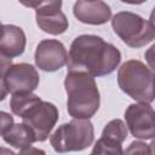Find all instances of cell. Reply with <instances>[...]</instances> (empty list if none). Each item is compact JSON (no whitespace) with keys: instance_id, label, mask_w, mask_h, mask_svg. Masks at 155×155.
<instances>
[{"instance_id":"cell-1","label":"cell","mask_w":155,"mask_h":155,"mask_svg":"<svg viewBox=\"0 0 155 155\" xmlns=\"http://www.w3.org/2000/svg\"><path fill=\"white\" fill-rule=\"evenodd\" d=\"M121 62V53L113 44L98 35L85 34L75 38L70 45L67 67L68 71L85 73L91 76L111 74Z\"/></svg>"},{"instance_id":"cell-2","label":"cell","mask_w":155,"mask_h":155,"mask_svg":"<svg viewBox=\"0 0 155 155\" xmlns=\"http://www.w3.org/2000/svg\"><path fill=\"white\" fill-rule=\"evenodd\" d=\"M64 88L68 96V114L73 119L90 120L98 111L101 97L93 76L79 71H68L64 79Z\"/></svg>"},{"instance_id":"cell-3","label":"cell","mask_w":155,"mask_h":155,"mask_svg":"<svg viewBox=\"0 0 155 155\" xmlns=\"http://www.w3.org/2000/svg\"><path fill=\"white\" fill-rule=\"evenodd\" d=\"M117 84L122 92L138 103L154 101V71L138 59H130L117 70Z\"/></svg>"},{"instance_id":"cell-4","label":"cell","mask_w":155,"mask_h":155,"mask_svg":"<svg viewBox=\"0 0 155 155\" xmlns=\"http://www.w3.org/2000/svg\"><path fill=\"white\" fill-rule=\"evenodd\" d=\"M111 28L122 42L133 48L143 47L155 38L153 21L145 19L130 11H121L114 15L111 18Z\"/></svg>"},{"instance_id":"cell-5","label":"cell","mask_w":155,"mask_h":155,"mask_svg":"<svg viewBox=\"0 0 155 155\" xmlns=\"http://www.w3.org/2000/svg\"><path fill=\"white\" fill-rule=\"evenodd\" d=\"M94 128L90 120L73 119L61 125L50 137V143L56 153L81 151L92 145Z\"/></svg>"},{"instance_id":"cell-6","label":"cell","mask_w":155,"mask_h":155,"mask_svg":"<svg viewBox=\"0 0 155 155\" xmlns=\"http://www.w3.org/2000/svg\"><path fill=\"white\" fill-rule=\"evenodd\" d=\"M58 117V109L53 103L40 101L22 116V124L31 131L35 142H44L51 134Z\"/></svg>"},{"instance_id":"cell-7","label":"cell","mask_w":155,"mask_h":155,"mask_svg":"<svg viewBox=\"0 0 155 155\" xmlns=\"http://www.w3.org/2000/svg\"><path fill=\"white\" fill-rule=\"evenodd\" d=\"M22 4L35 8L36 24L42 31L51 35H61L68 29L69 27L68 18L61 10L62 1L48 0V1L22 2Z\"/></svg>"},{"instance_id":"cell-8","label":"cell","mask_w":155,"mask_h":155,"mask_svg":"<svg viewBox=\"0 0 155 155\" xmlns=\"http://www.w3.org/2000/svg\"><path fill=\"white\" fill-rule=\"evenodd\" d=\"M126 127L134 138L153 139L155 136L154 109L150 104L134 103L125 110Z\"/></svg>"},{"instance_id":"cell-9","label":"cell","mask_w":155,"mask_h":155,"mask_svg":"<svg viewBox=\"0 0 155 155\" xmlns=\"http://www.w3.org/2000/svg\"><path fill=\"white\" fill-rule=\"evenodd\" d=\"M68 53L64 45L56 39L41 40L35 50L34 59L36 67L42 71H57L67 64Z\"/></svg>"},{"instance_id":"cell-10","label":"cell","mask_w":155,"mask_h":155,"mask_svg":"<svg viewBox=\"0 0 155 155\" xmlns=\"http://www.w3.org/2000/svg\"><path fill=\"white\" fill-rule=\"evenodd\" d=\"M4 80L8 92L12 94L33 93V91L39 86L40 76L31 64L17 63L8 69Z\"/></svg>"},{"instance_id":"cell-11","label":"cell","mask_w":155,"mask_h":155,"mask_svg":"<svg viewBox=\"0 0 155 155\" xmlns=\"http://www.w3.org/2000/svg\"><path fill=\"white\" fill-rule=\"evenodd\" d=\"M73 13L79 22L92 25L105 24L111 17L110 6L107 2L99 0H79L74 4Z\"/></svg>"},{"instance_id":"cell-12","label":"cell","mask_w":155,"mask_h":155,"mask_svg":"<svg viewBox=\"0 0 155 155\" xmlns=\"http://www.w3.org/2000/svg\"><path fill=\"white\" fill-rule=\"evenodd\" d=\"M27 45V38L22 28L13 24H2L0 28V53L8 58L21 56Z\"/></svg>"},{"instance_id":"cell-13","label":"cell","mask_w":155,"mask_h":155,"mask_svg":"<svg viewBox=\"0 0 155 155\" xmlns=\"http://www.w3.org/2000/svg\"><path fill=\"white\" fill-rule=\"evenodd\" d=\"M2 138H4L5 143H7L8 145L17 148V149L27 148L35 142L34 134L23 124H13L4 133Z\"/></svg>"},{"instance_id":"cell-14","label":"cell","mask_w":155,"mask_h":155,"mask_svg":"<svg viewBox=\"0 0 155 155\" xmlns=\"http://www.w3.org/2000/svg\"><path fill=\"white\" fill-rule=\"evenodd\" d=\"M42 99L34 93H18V94H12L10 101V107L15 115L22 117L31 107H34Z\"/></svg>"},{"instance_id":"cell-15","label":"cell","mask_w":155,"mask_h":155,"mask_svg":"<svg viewBox=\"0 0 155 155\" xmlns=\"http://www.w3.org/2000/svg\"><path fill=\"white\" fill-rule=\"evenodd\" d=\"M127 134H128V130L125 122L120 119H114L105 125L101 137H104V138H108V139H111V140H115L122 144L124 140L127 138Z\"/></svg>"},{"instance_id":"cell-16","label":"cell","mask_w":155,"mask_h":155,"mask_svg":"<svg viewBox=\"0 0 155 155\" xmlns=\"http://www.w3.org/2000/svg\"><path fill=\"white\" fill-rule=\"evenodd\" d=\"M122 144L104 137H101L90 155H122Z\"/></svg>"},{"instance_id":"cell-17","label":"cell","mask_w":155,"mask_h":155,"mask_svg":"<svg viewBox=\"0 0 155 155\" xmlns=\"http://www.w3.org/2000/svg\"><path fill=\"white\" fill-rule=\"evenodd\" d=\"M122 155H154V143L147 144L142 140H133L122 151Z\"/></svg>"},{"instance_id":"cell-18","label":"cell","mask_w":155,"mask_h":155,"mask_svg":"<svg viewBox=\"0 0 155 155\" xmlns=\"http://www.w3.org/2000/svg\"><path fill=\"white\" fill-rule=\"evenodd\" d=\"M13 125V116L6 111L0 110V136H4V133Z\"/></svg>"},{"instance_id":"cell-19","label":"cell","mask_w":155,"mask_h":155,"mask_svg":"<svg viewBox=\"0 0 155 155\" xmlns=\"http://www.w3.org/2000/svg\"><path fill=\"white\" fill-rule=\"evenodd\" d=\"M13 65L12 63V58H8L6 56H4L2 53H0V79H4L6 73L8 71V69Z\"/></svg>"},{"instance_id":"cell-20","label":"cell","mask_w":155,"mask_h":155,"mask_svg":"<svg viewBox=\"0 0 155 155\" xmlns=\"http://www.w3.org/2000/svg\"><path fill=\"white\" fill-rule=\"evenodd\" d=\"M16 155H46V153L42 150V149H39V148H35V147H27V148H23L19 150L18 154Z\"/></svg>"},{"instance_id":"cell-21","label":"cell","mask_w":155,"mask_h":155,"mask_svg":"<svg viewBox=\"0 0 155 155\" xmlns=\"http://www.w3.org/2000/svg\"><path fill=\"white\" fill-rule=\"evenodd\" d=\"M7 93H8V90H7V87H6L5 80H4V79H0V102L6 98Z\"/></svg>"},{"instance_id":"cell-22","label":"cell","mask_w":155,"mask_h":155,"mask_svg":"<svg viewBox=\"0 0 155 155\" xmlns=\"http://www.w3.org/2000/svg\"><path fill=\"white\" fill-rule=\"evenodd\" d=\"M0 155H16L11 149L5 148V147H0Z\"/></svg>"},{"instance_id":"cell-23","label":"cell","mask_w":155,"mask_h":155,"mask_svg":"<svg viewBox=\"0 0 155 155\" xmlns=\"http://www.w3.org/2000/svg\"><path fill=\"white\" fill-rule=\"evenodd\" d=\"M1 27H2V24H1V23H0V28H1Z\"/></svg>"}]
</instances>
